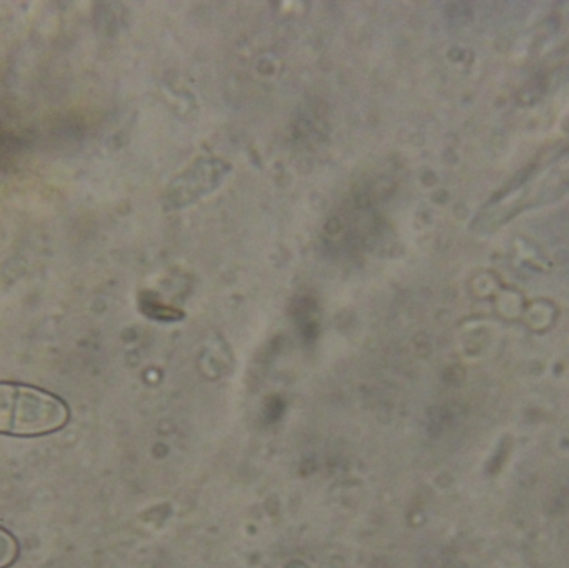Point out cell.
I'll return each mask as SVG.
<instances>
[{"mask_svg": "<svg viewBox=\"0 0 569 568\" xmlns=\"http://www.w3.org/2000/svg\"><path fill=\"white\" fill-rule=\"evenodd\" d=\"M70 410L53 393L23 383L0 382V434L43 437L66 427Z\"/></svg>", "mask_w": 569, "mask_h": 568, "instance_id": "6da1fadb", "label": "cell"}, {"mask_svg": "<svg viewBox=\"0 0 569 568\" xmlns=\"http://www.w3.org/2000/svg\"><path fill=\"white\" fill-rule=\"evenodd\" d=\"M19 557V544L12 534L0 527V568L13 566Z\"/></svg>", "mask_w": 569, "mask_h": 568, "instance_id": "7a4b0ae2", "label": "cell"}]
</instances>
